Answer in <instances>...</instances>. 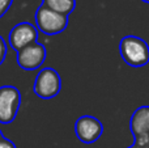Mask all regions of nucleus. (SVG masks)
I'll list each match as a JSON object with an SVG mask.
<instances>
[{
    "label": "nucleus",
    "instance_id": "f257e3e1",
    "mask_svg": "<svg viewBox=\"0 0 149 148\" xmlns=\"http://www.w3.org/2000/svg\"><path fill=\"white\" fill-rule=\"evenodd\" d=\"M119 51L126 64L131 67H144L149 63V46L140 37H123L119 43Z\"/></svg>",
    "mask_w": 149,
    "mask_h": 148
},
{
    "label": "nucleus",
    "instance_id": "f03ea898",
    "mask_svg": "<svg viewBox=\"0 0 149 148\" xmlns=\"http://www.w3.org/2000/svg\"><path fill=\"white\" fill-rule=\"evenodd\" d=\"M36 26L38 31L46 36H56L64 31L68 26V16L59 13L41 4L34 15Z\"/></svg>",
    "mask_w": 149,
    "mask_h": 148
},
{
    "label": "nucleus",
    "instance_id": "7ed1b4c3",
    "mask_svg": "<svg viewBox=\"0 0 149 148\" xmlns=\"http://www.w3.org/2000/svg\"><path fill=\"white\" fill-rule=\"evenodd\" d=\"M34 93L42 100L55 98L62 89V79L56 70L51 67H45L37 73L34 79Z\"/></svg>",
    "mask_w": 149,
    "mask_h": 148
},
{
    "label": "nucleus",
    "instance_id": "20e7f679",
    "mask_svg": "<svg viewBox=\"0 0 149 148\" xmlns=\"http://www.w3.org/2000/svg\"><path fill=\"white\" fill-rule=\"evenodd\" d=\"M21 106V93L16 87H0V123L9 125L17 117Z\"/></svg>",
    "mask_w": 149,
    "mask_h": 148
},
{
    "label": "nucleus",
    "instance_id": "39448f33",
    "mask_svg": "<svg viewBox=\"0 0 149 148\" xmlns=\"http://www.w3.org/2000/svg\"><path fill=\"white\" fill-rule=\"evenodd\" d=\"M47 57V51L45 45L36 42L29 46L24 47L22 50L16 52V62L18 67L25 71H34L41 68Z\"/></svg>",
    "mask_w": 149,
    "mask_h": 148
},
{
    "label": "nucleus",
    "instance_id": "423d86ee",
    "mask_svg": "<svg viewBox=\"0 0 149 148\" xmlns=\"http://www.w3.org/2000/svg\"><path fill=\"white\" fill-rule=\"evenodd\" d=\"M74 133L80 142L92 144L97 142L103 134V125L93 115H82L74 123Z\"/></svg>",
    "mask_w": 149,
    "mask_h": 148
},
{
    "label": "nucleus",
    "instance_id": "0eeeda50",
    "mask_svg": "<svg viewBox=\"0 0 149 148\" xmlns=\"http://www.w3.org/2000/svg\"><path fill=\"white\" fill-rule=\"evenodd\" d=\"M38 41V29L30 22H20L9 31L8 42L16 52Z\"/></svg>",
    "mask_w": 149,
    "mask_h": 148
},
{
    "label": "nucleus",
    "instance_id": "6e6552de",
    "mask_svg": "<svg viewBox=\"0 0 149 148\" xmlns=\"http://www.w3.org/2000/svg\"><path fill=\"white\" fill-rule=\"evenodd\" d=\"M131 133L135 138V144H149V106H140L134 112L130 121Z\"/></svg>",
    "mask_w": 149,
    "mask_h": 148
},
{
    "label": "nucleus",
    "instance_id": "1a4fd4ad",
    "mask_svg": "<svg viewBox=\"0 0 149 148\" xmlns=\"http://www.w3.org/2000/svg\"><path fill=\"white\" fill-rule=\"evenodd\" d=\"M47 8L63 15H71L76 8V0H43L42 3Z\"/></svg>",
    "mask_w": 149,
    "mask_h": 148
},
{
    "label": "nucleus",
    "instance_id": "9d476101",
    "mask_svg": "<svg viewBox=\"0 0 149 148\" xmlns=\"http://www.w3.org/2000/svg\"><path fill=\"white\" fill-rule=\"evenodd\" d=\"M7 51H8V45H7V42H5V39L0 36V66H1L3 62L5 60Z\"/></svg>",
    "mask_w": 149,
    "mask_h": 148
},
{
    "label": "nucleus",
    "instance_id": "9b49d317",
    "mask_svg": "<svg viewBox=\"0 0 149 148\" xmlns=\"http://www.w3.org/2000/svg\"><path fill=\"white\" fill-rule=\"evenodd\" d=\"M12 3H13V0H0V18L9 10Z\"/></svg>",
    "mask_w": 149,
    "mask_h": 148
},
{
    "label": "nucleus",
    "instance_id": "f8f14e48",
    "mask_svg": "<svg viewBox=\"0 0 149 148\" xmlns=\"http://www.w3.org/2000/svg\"><path fill=\"white\" fill-rule=\"evenodd\" d=\"M0 148H16V144L5 136H3V138H0Z\"/></svg>",
    "mask_w": 149,
    "mask_h": 148
},
{
    "label": "nucleus",
    "instance_id": "ddd939ff",
    "mask_svg": "<svg viewBox=\"0 0 149 148\" xmlns=\"http://www.w3.org/2000/svg\"><path fill=\"white\" fill-rule=\"evenodd\" d=\"M128 148H149V144H148V146H137V144L134 143V146H131V147H128Z\"/></svg>",
    "mask_w": 149,
    "mask_h": 148
},
{
    "label": "nucleus",
    "instance_id": "4468645a",
    "mask_svg": "<svg viewBox=\"0 0 149 148\" xmlns=\"http://www.w3.org/2000/svg\"><path fill=\"white\" fill-rule=\"evenodd\" d=\"M3 136H4V135H3V133H1V130H0V138H3Z\"/></svg>",
    "mask_w": 149,
    "mask_h": 148
},
{
    "label": "nucleus",
    "instance_id": "2eb2a0df",
    "mask_svg": "<svg viewBox=\"0 0 149 148\" xmlns=\"http://www.w3.org/2000/svg\"><path fill=\"white\" fill-rule=\"evenodd\" d=\"M141 1H144V3H148V4H149V0H141Z\"/></svg>",
    "mask_w": 149,
    "mask_h": 148
}]
</instances>
